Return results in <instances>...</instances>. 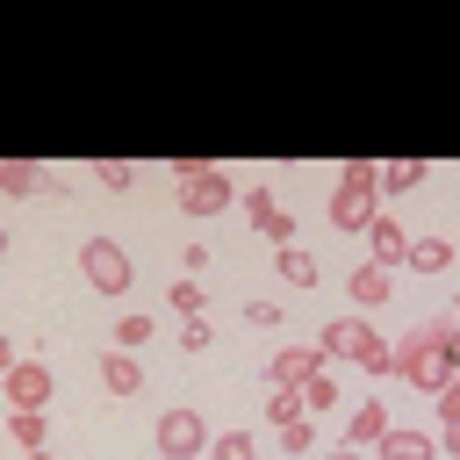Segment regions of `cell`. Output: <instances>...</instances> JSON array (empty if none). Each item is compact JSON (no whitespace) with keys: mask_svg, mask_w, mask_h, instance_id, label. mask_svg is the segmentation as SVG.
<instances>
[{"mask_svg":"<svg viewBox=\"0 0 460 460\" xmlns=\"http://www.w3.org/2000/svg\"><path fill=\"white\" fill-rule=\"evenodd\" d=\"M438 453H453V460H460V424H446V431H438Z\"/></svg>","mask_w":460,"mask_h":460,"instance_id":"4dcf8cb0","label":"cell"},{"mask_svg":"<svg viewBox=\"0 0 460 460\" xmlns=\"http://www.w3.org/2000/svg\"><path fill=\"white\" fill-rule=\"evenodd\" d=\"M374 338H381L374 323H359V316H331V323L316 331V352H323V359H359Z\"/></svg>","mask_w":460,"mask_h":460,"instance_id":"ba28073f","label":"cell"},{"mask_svg":"<svg viewBox=\"0 0 460 460\" xmlns=\"http://www.w3.org/2000/svg\"><path fill=\"white\" fill-rule=\"evenodd\" d=\"M323 374V352L316 345H280L273 359H266V381L273 388H302V381H316Z\"/></svg>","mask_w":460,"mask_h":460,"instance_id":"9c48e42d","label":"cell"},{"mask_svg":"<svg viewBox=\"0 0 460 460\" xmlns=\"http://www.w3.org/2000/svg\"><path fill=\"white\" fill-rule=\"evenodd\" d=\"M424 180H431L424 158H388V165H381V194H417Z\"/></svg>","mask_w":460,"mask_h":460,"instance_id":"9a60e30c","label":"cell"},{"mask_svg":"<svg viewBox=\"0 0 460 460\" xmlns=\"http://www.w3.org/2000/svg\"><path fill=\"white\" fill-rule=\"evenodd\" d=\"M101 388H108V395H137V388H144V367H137L129 352H101Z\"/></svg>","mask_w":460,"mask_h":460,"instance_id":"5bb4252c","label":"cell"},{"mask_svg":"<svg viewBox=\"0 0 460 460\" xmlns=\"http://www.w3.org/2000/svg\"><path fill=\"white\" fill-rule=\"evenodd\" d=\"M374 201H381V165L352 158V165H345V180L331 187V230H359V237H367V230H374V216H381Z\"/></svg>","mask_w":460,"mask_h":460,"instance_id":"7a4b0ae2","label":"cell"},{"mask_svg":"<svg viewBox=\"0 0 460 460\" xmlns=\"http://www.w3.org/2000/svg\"><path fill=\"white\" fill-rule=\"evenodd\" d=\"M352 367H359V374H374V381H381V374H395V345H388V338H374V345H367V352H359V359H352Z\"/></svg>","mask_w":460,"mask_h":460,"instance_id":"cb8c5ba5","label":"cell"},{"mask_svg":"<svg viewBox=\"0 0 460 460\" xmlns=\"http://www.w3.org/2000/svg\"><path fill=\"white\" fill-rule=\"evenodd\" d=\"M244 216H252V230H259V237H266L273 252H280V244L295 237V216L280 208V194H273V187H252V194H244Z\"/></svg>","mask_w":460,"mask_h":460,"instance_id":"52a82bcc","label":"cell"},{"mask_svg":"<svg viewBox=\"0 0 460 460\" xmlns=\"http://www.w3.org/2000/svg\"><path fill=\"white\" fill-rule=\"evenodd\" d=\"M381 438H388V402H359V410L345 417V446L367 453V446H381Z\"/></svg>","mask_w":460,"mask_h":460,"instance_id":"7c38bea8","label":"cell"},{"mask_svg":"<svg viewBox=\"0 0 460 460\" xmlns=\"http://www.w3.org/2000/svg\"><path fill=\"white\" fill-rule=\"evenodd\" d=\"M151 331H158L151 316H122V323H115V352H129V345H151Z\"/></svg>","mask_w":460,"mask_h":460,"instance_id":"4316f807","label":"cell"},{"mask_svg":"<svg viewBox=\"0 0 460 460\" xmlns=\"http://www.w3.org/2000/svg\"><path fill=\"white\" fill-rule=\"evenodd\" d=\"M410 244H417V237H410L395 216H374V230H367V252H374V266H388V273H395V266H410Z\"/></svg>","mask_w":460,"mask_h":460,"instance_id":"30bf717a","label":"cell"},{"mask_svg":"<svg viewBox=\"0 0 460 460\" xmlns=\"http://www.w3.org/2000/svg\"><path fill=\"white\" fill-rule=\"evenodd\" d=\"M244 323H259V331H273V323H280V302H266V295H259V302H244Z\"/></svg>","mask_w":460,"mask_h":460,"instance_id":"f1b7e54d","label":"cell"},{"mask_svg":"<svg viewBox=\"0 0 460 460\" xmlns=\"http://www.w3.org/2000/svg\"><path fill=\"white\" fill-rule=\"evenodd\" d=\"M453 316H460V309H453Z\"/></svg>","mask_w":460,"mask_h":460,"instance_id":"836d02e7","label":"cell"},{"mask_svg":"<svg viewBox=\"0 0 460 460\" xmlns=\"http://www.w3.org/2000/svg\"><path fill=\"white\" fill-rule=\"evenodd\" d=\"M438 424H460V374L438 388Z\"/></svg>","mask_w":460,"mask_h":460,"instance_id":"f546056e","label":"cell"},{"mask_svg":"<svg viewBox=\"0 0 460 460\" xmlns=\"http://www.w3.org/2000/svg\"><path fill=\"white\" fill-rule=\"evenodd\" d=\"M50 395H58V381H50L43 359H14L7 367V402L14 410H50Z\"/></svg>","mask_w":460,"mask_h":460,"instance_id":"8992f818","label":"cell"},{"mask_svg":"<svg viewBox=\"0 0 460 460\" xmlns=\"http://www.w3.org/2000/svg\"><path fill=\"white\" fill-rule=\"evenodd\" d=\"M446 266H453V244L446 237H417L410 244V273H446Z\"/></svg>","mask_w":460,"mask_h":460,"instance_id":"ac0fdd59","label":"cell"},{"mask_svg":"<svg viewBox=\"0 0 460 460\" xmlns=\"http://www.w3.org/2000/svg\"><path fill=\"white\" fill-rule=\"evenodd\" d=\"M7 438H14L22 453H43V410H14V417H7Z\"/></svg>","mask_w":460,"mask_h":460,"instance_id":"d6986e66","label":"cell"},{"mask_svg":"<svg viewBox=\"0 0 460 460\" xmlns=\"http://www.w3.org/2000/svg\"><path fill=\"white\" fill-rule=\"evenodd\" d=\"M165 302H172V316H180V323H187V316H201V288H194V280H172V288H165Z\"/></svg>","mask_w":460,"mask_h":460,"instance_id":"484cf974","label":"cell"},{"mask_svg":"<svg viewBox=\"0 0 460 460\" xmlns=\"http://www.w3.org/2000/svg\"><path fill=\"white\" fill-rule=\"evenodd\" d=\"M151 446H158V460H208V424H201V410L172 402V410L158 417Z\"/></svg>","mask_w":460,"mask_h":460,"instance_id":"5b68a950","label":"cell"},{"mask_svg":"<svg viewBox=\"0 0 460 460\" xmlns=\"http://www.w3.org/2000/svg\"><path fill=\"white\" fill-rule=\"evenodd\" d=\"M172 172H180V208L187 216H223L237 194H230V172L223 165H208V158H172Z\"/></svg>","mask_w":460,"mask_h":460,"instance_id":"3957f363","label":"cell"},{"mask_svg":"<svg viewBox=\"0 0 460 460\" xmlns=\"http://www.w3.org/2000/svg\"><path fill=\"white\" fill-rule=\"evenodd\" d=\"M280 453H295V460H302V453H316V424H309V417L280 424Z\"/></svg>","mask_w":460,"mask_h":460,"instance_id":"d4e9b609","label":"cell"},{"mask_svg":"<svg viewBox=\"0 0 460 460\" xmlns=\"http://www.w3.org/2000/svg\"><path fill=\"white\" fill-rule=\"evenodd\" d=\"M374 460H438V438H431V431H395V424H388V438L374 446Z\"/></svg>","mask_w":460,"mask_h":460,"instance_id":"4fadbf2b","label":"cell"},{"mask_svg":"<svg viewBox=\"0 0 460 460\" xmlns=\"http://www.w3.org/2000/svg\"><path fill=\"white\" fill-rule=\"evenodd\" d=\"M180 345H187V352H208V345H216V331H208L201 316H187V323H180Z\"/></svg>","mask_w":460,"mask_h":460,"instance_id":"83f0119b","label":"cell"},{"mask_svg":"<svg viewBox=\"0 0 460 460\" xmlns=\"http://www.w3.org/2000/svg\"><path fill=\"white\" fill-rule=\"evenodd\" d=\"M208 460H259V446H252V431H223V438H208Z\"/></svg>","mask_w":460,"mask_h":460,"instance_id":"603a6c76","label":"cell"},{"mask_svg":"<svg viewBox=\"0 0 460 460\" xmlns=\"http://www.w3.org/2000/svg\"><path fill=\"white\" fill-rule=\"evenodd\" d=\"M93 180H101L108 194H129V187H137V165H122V158H93Z\"/></svg>","mask_w":460,"mask_h":460,"instance_id":"44dd1931","label":"cell"},{"mask_svg":"<svg viewBox=\"0 0 460 460\" xmlns=\"http://www.w3.org/2000/svg\"><path fill=\"white\" fill-rule=\"evenodd\" d=\"M22 460H50V446H43V453H22Z\"/></svg>","mask_w":460,"mask_h":460,"instance_id":"d6a6232c","label":"cell"},{"mask_svg":"<svg viewBox=\"0 0 460 460\" xmlns=\"http://www.w3.org/2000/svg\"><path fill=\"white\" fill-rule=\"evenodd\" d=\"M0 187H7L14 201H29V194H43V165H29V158H7V165H0Z\"/></svg>","mask_w":460,"mask_h":460,"instance_id":"2e32d148","label":"cell"},{"mask_svg":"<svg viewBox=\"0 0 460 460\" xmlns=\"http://www.w3.org/2000/svg\"><path fill=\"white\" fill-rule=\"evenodd\" d=\"M273 266H280V280H288V288H316V259H309L302 244H280V252H273Z\"/></svg>","mask_w":460,"mask_h":460,"instance_id":"e0dca14e","label":"cell"},{"mask_svg":"<svg viewBox=\"0 0 460 460\" xmlns=\"http://www.w3.org/2000/svg\"><path fill=\"white\" fill-rule=\"evenodd\" d=\"M295 417H309V410H302V388H273V395H266V424L280 431V424H295Z\"/></svg>","mask_w":460,"mask_h":460,"instance_id":"ffe728a7","label":"cell"},{"mask_svg":"<svg viewBox=\"0 0 460 460\" xmlns=\"http://www.w3.org/2000/svg\"><path fill=\"white\" fill-rule=\"evenodd\" d=\"M345 295H352V302H359V309H381V302H388V295H395V273H388V266H374V259H367V266H359V273H352V280H345Z\"/></svg>","mask_w":460,"mask_h":460,"instance_id":"8fae6325","label":"cell"},{"mask_svg":"<svg viewBox=\"0 0 460 460\" xmlns=\"http://www.w3.org/2000/svg\"><path fill=\"white\" fill-rule=\"evenodd\" d=\"M79 273H86V288H101V295H129V288H137V266H129V252H122L115 237H86V244H79Z\"/></svg>","mask_w":460,"mask_h":460,"instance_id":"277c9868","label":"cell"},{"mask_svg":"<svg viewBox=\"0 0 460 460\" xmlns=\"http://www.w3.org/2000/svg\"><path fill=\"white\" fill-rule=\"evenodd\" d=\"M302 410H309V417H323V410H338V381H331V374H316V381H302Z\"/></svg>","mask_w":460,"mask_h":460,"instance_id":"7402d4cb","label":"cell"},{"mask_svg":"<svg viewBox=\"0 0 460 460\" xmlns=\"http://www.w3.org/2000/svg\"><path fill=\"white\" fill-rule=\"evenodd\" d=\"M395 374H402L410 388L438 395V388L460 374V316H431V323H417V331L402 338V352H395Z\"/></svg>","mask_w":460,"mask_h":460,"instance_id":"6da1fadb","label":"cell"},{"mask_svg":"<svg viewBox=\"0 0 460 460\" xmlns=\"http://www.w3.org/2000/svg\"><path fill=\"white\" fill-rule=\"evenodd\" d=\"M323 460H359V446H331V453H323Z\"/></svg>","mask_w":460,"mask_h":460,"instance_id":"1f68e13d","label":"cell"}]
</instances>
